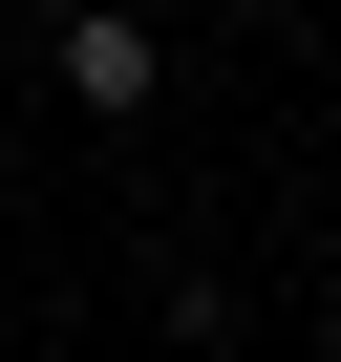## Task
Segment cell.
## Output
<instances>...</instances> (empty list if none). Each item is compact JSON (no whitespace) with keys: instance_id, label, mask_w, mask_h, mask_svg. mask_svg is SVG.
I'll return each mask as SVG.
<instances>
[{"instance_id":"3957f363","label":"cell","mask_w":341,"mask_h":362,"mask_svg":"<svg viewBox=\"0 0 341 362\" xmlns=\"http://www.w3.org/2000/svg\"><path fill=\"white\" fill-rule=\"evenodd\" d=\"M192 362H256V341H192Z\"/></svg>"},{"instance_id":"7a4b0ae2","label":"cell","mask_w":341,"mask_h":362,"mask_svg":"<svg viewBox=\"0 0 341 362\" xmlns=\"http://www.w3.org/2000/svg\"><path fill=\"white\" fill-rule=\"evenodd\" d=\"M86 362H149V341H86Z\"/></svg>"},{"instance_id":"6da1fadb","label":"cell","mask_w":341,"mask_h":362,"mask_svg":"<svg viewBox=\"0 0 341 362\" xmlns=\"http://www.w3.org/2000/svg\"><path fill=\"white\" fill-rule=\"evenodd\" d=\"M22 64H43V107H86V128H149V107H170V22H128V0H64Z\"/></svg>"}]
</instances>
